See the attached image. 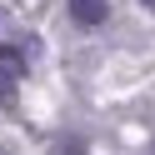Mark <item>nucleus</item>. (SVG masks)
Wrapping results in <instances>:
<instances>
[{"instance_id":"nucleus-3","label":"nucleus","mask_w":155,"mask_h":155,"mask_svg":"<svg viewBox=\"0 0 155 155\" xmlns=\"http://www.w3.org/2000/svg\"><path fill=\"white\" fill-rule=\"evenodd\" d=\"M145 10H155V0H145Z\"/></svg>"},{"instance_id":"nucleus-1","label":"nucleus","mask_w":155,"mask_h":155,"mask_svg":"<svg viewBox=\"0 0 155 155\" xmlns=\"http://www.w3.org/2000/svg\"><path fill=\"white\" fill-rule=\"evenodd\" d=\"M20 70H25V60L10 50V45H0V100H10V95H15V80H20Z\"/></svg>"},{"instance_id":"nucleus-2","label":"nucleus","mask_w":155,"mask_h":155,"mask_svg":"<svg viewBox=\"0 0 155 155\" xmlns=\"http://www.w3.org/2000/svg\"><path fill=\"white\" fill-rule=\"evenodd\" d=\"M105 10H110L105 0H70V15H75L80 25H100V20H105Z\"/></svg>"}]
</instances>
